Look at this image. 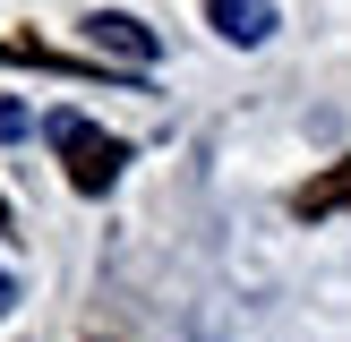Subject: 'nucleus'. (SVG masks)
<instances>
[{
	"label": "nucleus",
	"mask_w": 351,
	"mask_h": 342,
	"mask_svg": "<svg viewBox=\"0 0 351 342\" xmlns=\"http://www.w3.org/2000/svg\"><path fill=\"white\" fill-rule=\"evenodd\" d=\"M95 342H103V334H95Z\"/></svg>",
	"instance_id": "obj_6"
},
{
	"label": "nucleus",
	"mask_w": 351,
	"mask_h": 342,
	"mask_svg": "<svg viewBox=\"0 0 351 342\" xmlns=\"http://www.w3.org/2000/svg\"><path fill=\"white\" fill-rule=\"evenodd\" d=\"M86 34H95V51H120L129 68H154V26H137L129 9H95Z\"/></svg>",
	"instance_id": "obj_2"
},
{
	"label": "nucleus",
	"mask_w": 351,
	"mask_h": 342,
	"mask_svg": "<svg viewBox=\"0 0 351 342\" xmlns=\"http://www.w3.org/2000/svg\"><path fill=\"white\" fill-rule=\"evenodd\" d=\"M291 214H300V222L351 214V154H343V163H326L317 180H300V188H291Z\"/></svg>",
	"instance_id": "obj_3"
},
{
	"label": "nucleus",
	"mask_w": 351,
	"mask_h": 342,
	"mask_svg": "<svg viewBox=\"0 0 351 342\" xmlns=\"http://www.w3.org/2000/svg\"><path fill=\"white\" fill-rule=\"evenodd\" d=\"M43 137L60 146L69 188H77V197H103V188L120 180V163H129V146H120V137H103L95 120H77V111H51V120H43Z\"/></svg>",
	"instance_id": "obj_1"
},
{
	"label": "nucleus",
	"mask_w": 351,
	"mask_h": 342,
	"mask_svg": "<svg viewBox=\"0 0 351 342\" xmlns=\"http://www.w3.org/2000/svg\"><path fill=\"white\" fill-rule=\"evenodd\" d=\"M206 26L223 43H266L274 34V0H206Z\"/></svg>",
	"instance_id": "obj_4"
},
{
	"label": "nucleus",
	"mask_w": 351,
	"mask_h": 342,
	"mask_svg": "<svg viewBox=\"0 0 351 342\" xmlns=\"http://www.w3.org/2000/svg\"><path fill=\"white\" fill-rule=\"evenodd\" d=\"M9 300H17V291H9V274H0V308H9Z\"/></svg>",
	"instance_id": "obj_5"
}]
</instances>
